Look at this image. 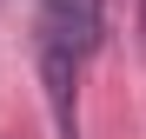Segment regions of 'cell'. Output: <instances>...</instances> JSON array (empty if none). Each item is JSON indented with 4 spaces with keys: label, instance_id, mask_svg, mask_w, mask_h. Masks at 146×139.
<instances>
[{
    "label": "cell",
    "instance_id": "cell-2",
    "mask_svg": "<svg viewBox=\"0 0 146 139\" xmlns=\"http://www.w3.org/2000/svg\"><path fill=\"white\" fill-rule=\"evenodd\" d=\"M139 40H146V0H139Z\"/></svg>",
    "mask_w": 146,
    "mask_h": 139
},
{
    "label": "cell",
    "instance_id": "cell-1",
    "mask_svg": "<svg viewBox=\"0 0 146 139\" xmlns=\"http://www.w3.org/2000/svg\"><path fill=\"white\" fill-rule=\"evenodd\" d=\"M100 27H106L100 0H40V13H33V60H40L46 113H53L60 139H80L73 132V99H80V66L100 46Z\"/></svg>",
    "mask_w": 146,
    "mask_h": 139
}]
</instances>
